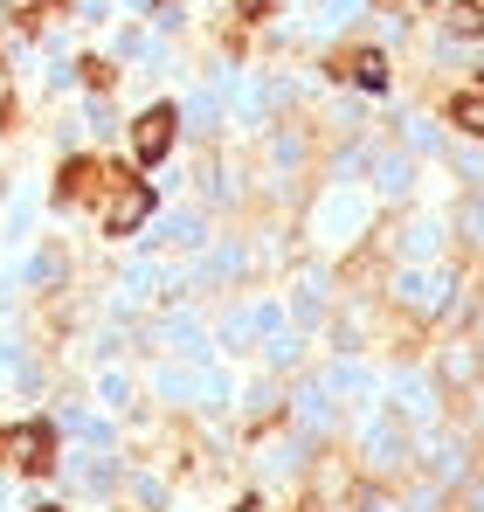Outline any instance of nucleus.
Wrapping results in <instances>:
<instances>
[{"label": "nucleus", "instance_id": "2", "mask_svg": "<svg viewBox=\"0 0 484 512\" xmlns=\"http://www.w3.org/2000/svg\"><path fill=\"white\" fill-rule=\"evenodd\" d=\"M173 118H180L173 104H153V111L132 125V160H139V167H153L166 146H173Z\"/></svg>", "mask_w": 484, "mask_h": 512}, {"label": "nucleus", "instance_id": "3", "mask_svg": "<svg viewBox=\"0 0 484 512\" xmlns=\"http://www.w3.org/2000/svg\"><path fill=\"white\" fill-rule=\"evenodd\" d=\"M14 464L28 471V478H49L56 471V423H28L14 436Z\"/></svg>", "mask_w": 484, "mask_h": 512}, {"label": "nucleus", "instance_id": "6", "mask_svg": "<svg viewBox=\"0 0 484 512\" xmlns=\"http://www.w3.org/2000/svg\"><path fill=\"white\" fill-rule=\"evenodd\" d=\"M450 118H457L464 132H478V139H484V97H478V90H457V97H450Z\"/></svg>", "mask_w": 484, "mask_h": 512}, {"label": "nucleus", "instance_id": "1", "mask_svg": "<svg viewBox=\"0 0 484 512\" xmlns=\"http://www.w3.org/2000/svg\"><path fill=\"white\" fill-rule=\"evenodd\" d=\"M153 215V187L132 167H104V236H132Z\"/></svg>", "mask_w": 484, "mask_h": 512}, {"label": "nucleus", "instance_id": "7", "mask_svg": "<svg viewBox=\"0 0 484 512\" xmlns=\"http://www.w3.org/2000/svg\"><path fill=\"white\" fill-rule=\"evenodd\" d=\"M450 28H484V7H471V0H457V14H450Z\"/></svg>", "mask_w": 484, "mask_h": 512}, {"label": "nucleus", "instance_id": "4", "mask_svg": "<svg viewBox=\"0 0 484 512\" xmlns=\"http://www.w3.org/2000/svg\"><path fill=\"white\" fill-rule=\"evenodd\" d=\"M104 194V160H63V180H56V201L63 208H77V201H97Z\"/></svg>", "mask_w": 484, "mask_h": 512}, {"label": "nucleus", "instance_id": "9", "mask_svg": "<svg viewBox=\"0 0 484 512\" xmlns=\"http://www.w3.org/2000/svg\"><path fill=\"white\" fill-rule=\"evenodd\" d=\"M0 450H7V436H0Z\"/></svg>", "mask_w": 484, "mask_h": 512}, {"label": "nucleus", "instance_id": "5", "mask_svg": "<svg viewBox=\"0 0 484 512\" xmlns=\"http://www.w3.org/2000/svg\"><path fill=\"white\" fill-rule=\"evenodd\" d=\"M332 77L367 84V90H388V63H381L374 49H339V56H332Z\"/></svg>", "mask_w": 484, "mask_h": 512}, {"label": "nucleus", "instance_id": "8", "mask_svg": "<svg viewBox=\"0 0 484 512\" xmlns=\"http://www.w3.org/2000/svg\"><path fill=\"white\" fill-rule=\"evenodd\" d=\"M35 512H63V506H35Z\"/></svg>", "mask_w": 484, "mask_h": 512}]
</instances>
